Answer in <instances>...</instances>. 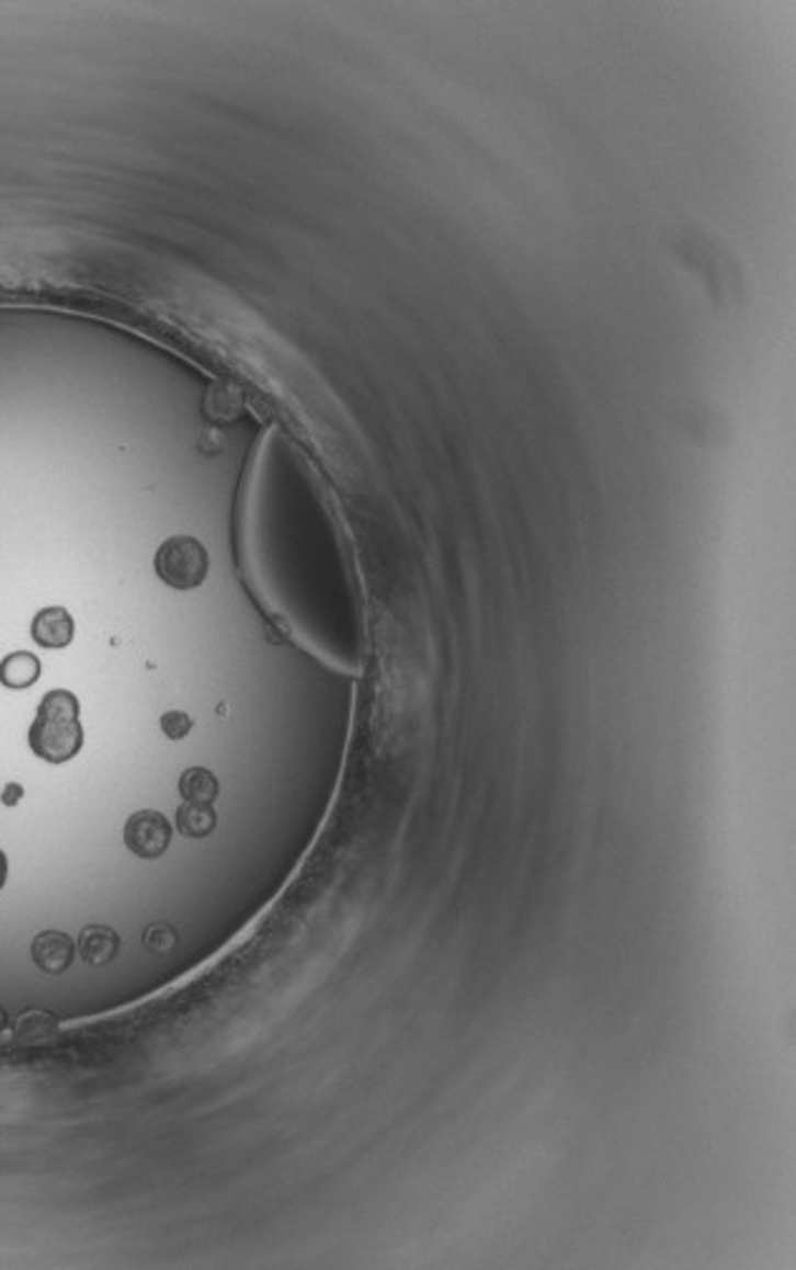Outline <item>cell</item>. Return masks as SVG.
I'll use <instances>...</instances> for the list:
<instances>
[{
  "instance_id": "obj_6",
  "label": "cell",
  "mask_w": 796,
  "mask_h": 1270,
  "mask_svg": "<svg viewBox=\"0 0 796 1270\" xmlns=\"http://www.w3.org/2000/svg\"><path fill=\"white\" fill-rule=\"evenodd\" d=\"M79 953L89 965H106L116 959L118 936L109 926H89L79 936Z\"/></svg>"
},
{
  "instance_id": "obj_7",
  "label": "cell",
  "mask_w": 796,
  "mask_h": 1270,
  "mask_svg": "<svg viewBox=\"0 0 796 1270\" xmlns=\"http://www.w3.org/2000/svg\"><path fill=\"white\" fill-rule=\"evenodd\" d=\"M41 679V660L29 650H19L0 660V683L5 689H29Z\"/></svg>"
},
{
  "instance_id": "obj_9",
  "label": "cell",
  "mask_w": 796,
  "mask_h": 1270,
  "mask_svg": "<svg viewBox=\"0 0 796 1270\" xmlns=\"http://www.w3.org/2000/svg\"><path fill=\"white\" fill-rule=\"evenodd\" d=\"M217 792H219V784L209 769L192 767L180 776V794L184 797V802L212 804L217 797Z\"/></svg>"
},
{
  "instance_id": "obj_11",
  "label": "cell",
  "mask_w": 796,
  "mask_h": 1270,
  "mask_svg": "<svg viewBox=\"0 0 796 1270\" xmlns=\"http://www.w3.org/2000/svg\"><path fill=\"white\" fill-rule=\"evenodd\" d=\"M144 945H147L151 953L172 951V948L177 945L174 928L164 926V922H157V926H151L147 933H144Z\"/></svg>"
},
{
  "instance_id": "obj_1",
  "label": "cell",
  "mask_w": 796,
  "mask_h": 1270,
  "mask_svg": "<svg viewBox=\"0 0 796 1270\" xmlns=\"http://www.w3.org/2000/svg\"><path fill=\"white\" fill-rule=\"evenodd\" d=\"M29 744L38 759L48 764L71 761L83 747L79 722V699L66 689H54L41 699L36 718L29 729Z\"/></svg>"
},
{
  "instance_id": "obj_4",
  "label": "cell",
  "mask_w": 796,
  "mask_h": 1270,
  "mask_svg": "<svg viewBox=\"0 0 796 1270\" xmlns=\"http://www.w3.org/2000/svg\"><path fill=\"white\" fill-rule=\"evenodd\" d=\"M31 959L48 976H61L76 959V945L61 930H44L33 938Z\"/></svg>"
},
{
  "instance_id": "obj_15",
  "label": "cell",
  "mask_w": 796,
  "mask_h": 1270,
  "mask_svg": "<svg viewBox=\"0 0 796 1270\" xmlns=\"http://www.w3.org/2000/svg\"><path fill=\"white\" fill-rule=\"evenodd\" d=\"M5 1023H8V1016H5V1011H3V1009H0V1034H3Z\"/></svg>"
},
{
  "instance_id": "obj_10",
  "label": "cell",
  "mask_w": 796,
  "mask_h": 1270,
  "mask_svg": "<svg viewBox=\"0 0 796 1270\" xmlns=\"http://www.w3.org/2000/svg\"><path fill=\"white\" fill-rule=\"evenodd\" d=\"M56 1031H58L56 1016L38 1009L23 1013L19 1023H15V1039L23 1041V1044H38V1041L54 1036Z\"/></svg>"
},
{
  "instance_id": "obj_14",
  "label": "cell",
  "mask_w": 796,
  "mask_h": 1270,
  "mask_svg": "<svg viewBox=\"0 0 796 1270\" xmlns=\"http://www.w3.org/2000/svg\"><path fill=\"white\" fill-rule=\"evenodd\" d=\"M5 880H8V858H5V852L0 850V891H3Z\"/></svg>"
},
{
  "instance_id": "obj_3",
  "label": "cell",
  "mask_w": 796,
  "mask_h": 1270,
  "mask_svg": "<svg viewBox=\"0 0 796 1270\" xmlns=\"http://www.w3.org/2000/svg\"><path fill=\"white\" fill-rule=\"evenodd\" d=\"M124 842L141 860H157L172 844V825L157 809H139L126 819Z\"/></svg>"
},
{
  "instance_id": "obj_8",
  "label": "cell",
  "mask_w": 796,
  "mask_h": 1270,
  "mask_svg": "<svg viewBox=\"0 0 796 1270\" xmlns=\"http://www.w3.org/2000/svg\"><path fill=\"white\" fill-rule=\"evenodd\" d=\"M217 825V815L215 809L209 807V804H202V802H184L180 809H177V829L184 837H192V840H202V837H207L212 829Z\"/></svg>"
},
{
  "instance_id": "obj_5",
  "label": "cell",
  "mask_w": 796,
  "mask_h": 1270,
  "mask_svg": "<svg viewBox=\"0 0 796 1270\" xmlns=\"http://www.w3.org/2000/svg\"><path fill=\"white\" fill-rule=\"evenodd\" d=\"M31 635L44 648H66L73 640V617L66 608H44L33 617Z\"/></svg>"
},
{
  "instance_id": "obj_12",
  "label": "cell",
  "mask_w": 796,
  "mask_h": 1270,
  "mask_svg": "<svg viewBox=\"0 0 796 1270\" xmlns=\"http://www.w3.org/2000/svg\"><path fill=\"white\" fill-rule=\"evenodd\" d=\"M159 724H162V732L169 736V739L180 741L192 729V716L184 714V711H167V714H162V722Z\"/></svg>"
},
{
  "instance_id": "obj_13",
  "label": "cell",
  "mask_w": 796,
  "mask_h": 1270,
  "mask_svg": "<svg viewBox=\"0 0 796 1270\" xmlns=\"http://www.w3.org/2000/svg\"><path fill=\"white\" fill-rule=\"evenodd\" d=\"M21 797H23V786H21V784H8V786H5L3 804H8V807H13V804H19Z\"/></svg>"
},
{
  "instance_id": "obj_2",
  "label": "cell",
  "mask_w": 796,
  "mask_h": 1270,
  "mask_svg": "<svg viewBox=\"0 0 796 1270\" xmlns=\"http://www.w3.org/2000/svg\"><path fill=\"white\" fill-rule=\"evenodd\" d=\"M155 570L159 580L174 590H192L205 582L209 570V555L200 540L177 535L169 537L157 549Z\"/></svg>"
}]
</instances>
